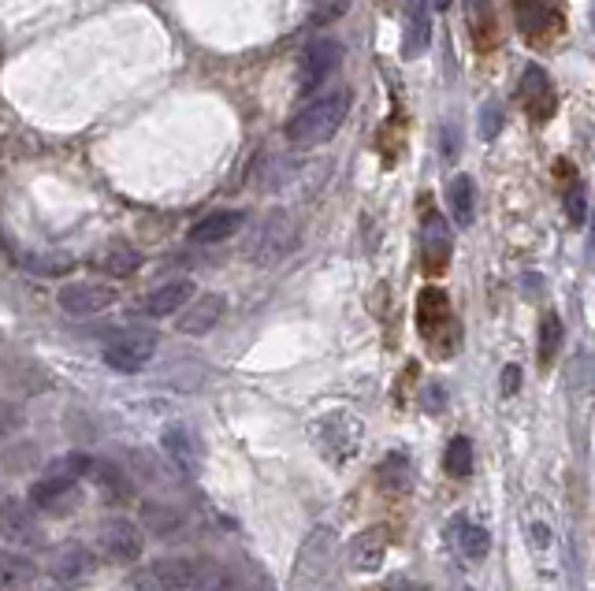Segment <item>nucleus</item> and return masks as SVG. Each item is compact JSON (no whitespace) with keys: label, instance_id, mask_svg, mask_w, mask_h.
Returning a JSON list of instances; mask_svg holds the SVG:
<instances>
[{"label":"nucleus","instance_id":"f257e3e1","mask_svg":"<svg viewBox=\"0 0 595 591\" xmlns=\"http://www.w3.org/2000/svg\"><path fill=\"white\" fill-rule=\"evenodd\" d=\"M346 112H350V90L335 86V90L317 93L313 101H305L291 119H287V142L294 149H313V145L331 142L339 127H343Z\"/></svg>","mask_w":595,"mask_h":591},{"label":"nucleus","instance_id":"f03ea898","mask_svg":"<svg viewBox=\"0 0 595 591\" xmlns=\"http://www.w3.org/2000/svg\"><path fill=\"white\" fill-rule=\"evenodd\" d=\"M294 246H298V227H294V220L287 212L279 209V212H268L265 220L257 224L246 253H250L253 264H279L283 257H291Z\"/></svg>","mask_w":595,"mask_h":591},{"label":"nucleus","instance_id":"7ed1b4c3","mask_svg":"<svg viewBox=\"0 0 595 591\" xmlns=\"http://www.w3.org/2000/svg\"><path fill=\"white\" fill-rule=\"evenodd\" d=\"M343 64V45L335 38H317L305 45L298 60V97H313L324 82L335 75V67Z\"/></svg>","mask_w":595,"mask_h":591},{"label":"nucleus","instance_id":"20e7f679","mask_svg":"<svg viewBox=\"0 0 595 591\" xmlns=\"http://www.w3.org/2000/svg\"><path fill=\"white\" fill-rule=\"evenodd\" d=\"M153 354H157V335L146 328H131L123 331V335H116V339L105 346V361L108 368H116V372H142V368L153 361Z\"/></svg>","mask_w":595,"mask_h":591},{"label":"nucleus","instance_id":"39448f33","mask_svg":"<svg viewBox=\"0 0 595 591\" xmlns=\"http://www.w3.org/2000/svg\"><path fill=\"white\" fill-rule=\"evenodd\" d=\"M116 298L119 290L108 283H67L56 294V302L67 316H97L105 313L108 305H116Z\"/></svg>","mask_w":595,"mask_h":591},{"label":"nucleus","instance_id":"423d86ee","mask_svg":"<svg viewBox=\"0 0 595 591\" xmlns=\"http://www.w3.org/2000/svg\"><path fill=\"white\" fill-rule=\"evenodd\" d=\"M97 539H101V551H105L108 558H116V562H134V558L142 554V547H146V539H142L138 525L127 521V517H112V521H105Z\"/></svg>","mask_w":595,"mask_h":591},{"label":"nucleus","instance_id":"0eeeda50","mask_svg":"<svg viewBox=\"0 0 595 591\" xmlns=\"http://www.w3.org/2000/svg\"><path fill=\"white\" fill-rule=\"evenodd\" d=\"M402 19H406V41H402V56L417 60L428 53L432 45V8L428 0H402Z\"/></svg>","mask_w":595,"mask_h":591},{"label":"nucleus","instance_id":"6e6552de","mask_svg":"<svg viewBox=\"0 0 595 591\" xmlns=\"http://www.w3.org/2000/svg\"><path fill=\"white\" fill-rule=\"evenodd\" d=\"M384 554H387V528L376 525V528L357 532V536L350 539L346 562H350V569H357V573H376V569L384 565Z\"/></svg>","mask_w":595,"mask_h":591},{"label":"nucleus","instance_id":"1a4fd4ad","mask_svg":"<svg viewBox=\"0 0 595 591\" xmlns=\"http://www.w3.org/2000/svg\"><path fill=\"white\" fill-rule=\"evenodd\" d=\"M146 580H153V584L164 591H186L198 584V565L190 562V558H179V554L157 558V562H149Z\"/></svg>","mask_w":595,"mask_h":591},{"label":"nucleus","instance_id":"9d476101","mask_svg":"<svg viewBox=\"0 0 595 591\" xmlns=\"http://www.w3.org/2000/svg\"><path fill=\"white\" fill-rule=\"evenodd\" d=\"M421 250H424V268H428L432 276H439L450 261V231H447V224H443V216H436V212L424 216Z\"/></svg>","mask_w":595,"mask_h":591},{"label":"nucleus","instance_id":"9b49d317","mask_svg":"<svg viewBox=\"0 0 595 591\" xmlns=\"http://www.w3.org/2000/svg\"><path fill=\"white\" fill-rule=\"evenodd\" d=\"M242 224H246V212H235V209L209 212V216H201L198 224L190 227V242H198V246H216V242H227L231 235H238V227Z\"/></svg>","mask_w":595,"mask_h":591},{"label":"nucleus","instance_id":"f8f14e48","mask_svg":"<svg viewBox=\"0 0 595 591\" xmlns=\"http://www.w3.org/2000/svg\"><path fill=\"white\" fill-rule=\"evenodd\" d=\"M220 316H224V298L220 294H205V298L190 302L179 313V331L183 335H209L220 324Z\"/></svg>","mask_w":595,"mask_h":591},{"label":"nucleus","instance_id":"ddd939ff","mask_svg":"<svg viewBox=\"0 0 595 591\" xmlns=\"http://www.w3.org/2000/svg\"><path fill=\"white\" fill-rule=\"evenodd\" d=\"M190 298H194V283H190V279H172V283H164V287H157L153 294H149L146 313L149 316H172V313H179V309H186Z\"/></svg>","mask_w":595,"mask_h":591},{"label":"nucleus","instance_id":"4468645a","mask_svg":"<svg viewBox=\"0 0 595 591\" xmlns=\"http://www.w3.org/2000/svg\"><path fill=\"white\" fill-rule=\"evenodd\" d=\"M71 491H75V476L64 469V473L45 476V480H38V484L30 487V502L38 510H60L64 502H71Z\"/></svg>","mask_w":595,"mask_h":591},{"label":"nucleus","instance_id":"2eb2a0df","mask_svg":"<svg viewBox=\"0 0 595 591\" xmlns=\"http://www.w3.org/2000/svg\"><path fill=\"white\" fill-rule=\"evenodd\" d=\"M160 443H164V450H168V458L179 465V469H186V473H194L198 469V439L186 432V428H179V424H168L164 428V435H160Z\"/></svg>","mask_w":595,"mask_h":591},{"label":"nucleus","instance_id":"dca6fc26","mask_svg":"<svg viewBox=\"0 0 595 591\" xmlns=\"http://www.w3.org/2000/svg\"><path fill=\"white\" fill-rule=\"evenodd\" d=\"M450 320V302L447 294L439 287H428L417 302V328H421L424 339H436V324H447Z\"/></svg>","mask_w":595,"mask_h":591},{"label":"nucleus","instance_id":"f3484780","mask_svg":"<svg viewBox=\"0 0 595 591\" xmlns=\"http://www.w3.org/2000/svg\"><path fill=\"white\" fill-rule=\"evenodd\" d=\"M447 205H450V216H454V224L458 227H469L476 216V186L469 175H454L447 186Z\"/></svg>","mask_w":595,"mask_h":591},{"label":"nucleus","instance_id":"a211bd4d","mask_svg":"<svg viewBox=\"0 0 595 591\" xmlns=\"http://www.w3.org/2000/svg\"><path fill=\"white\" fill-rule=\"evenodd\" d=\"M93 480L97 487L105 491L108 502H123L131 499V480L119 473V465H108V461H97V469H93Z\"/></svg>","mask_w":595,"mask_h":591},{"label":"nucleus","instance_id":"6ab92c4d","mask_svg":"<svg viewBox=\"0 0 595 591\" xmlns=\"http://www.w3.org/2000/svg\"><path fill=\"white\" fill-rule=\"evenodd\" d=\"M547 15H551L547 0H517V27H521V34L529 41H536L543 34Z\"/></svg>","mask_w":595,"mask_h":591},{"label":"nucleus","instance_id":"aec40b11","mask_svg":"<svg viewBox=\"0 0 595 591\" xmlns=\"http://www.w3.org/2000/svg\"><path fill=\"white\" fill-rule=\"evenodd\" d=\"M454 528H458V543H462V554H465V558H469V562H484V558H488V551H491L488 528L465 525L462 517L454 521Z\"/></svg>","mask_w":595,"mask_h":591},{"label":"nucleus","instance_id":"412c9836","mask_svg":"<svg viewBox=\"0 0 595 591\" xmlns=\"http://www.w3.org/2000/svg\"><path fill=\"white\" fill-rule=\"evenodd\" d=\"M443 469H447V476H454V480H462V476L473 473V443H469V435H454V439H450L447 454H443Z\"/></svg>","mask_w":595,"mask_h":591},{"label":"nucleus","instance_id":"4be33fe9","mask_svg":"<svg viewBox=\"0 0 595 591\" xmlns=\"http://www.w3.org/2000/svg\"><path fill=\"white\" fill-rule=\"evenodd\" d=\"M469 8V27H473V38H480L484 45L495 41V8L491 0H465Z\"/></svg>","mask_w":595,"mask_h":591},{"label":"nucleus","instance_id":"5701e85b","mask_svg":"<svg viewBox=\"0 0 595 591\" xmlns=\"http://www.w3.org/2000/svg\"><path fill=\"white\" fill-rule=\"evenodd\" d=\"M558 346H562V320H558V313H547L540 320V365L543 368L555 365Z\"/></svg>","mask_w":595,"mask_h":591},{"label":"nucleus","instance_id":"b1692460","mask_svg":"<svg viewBox=\"0 0 595 591\" xmlns=\"http://www.w3.org/2000/svg\"><path fill=\"white\" fill-rule=\"evenodd\" d=\"M101 268H105L108 276H131V272H138V268H142V253L119 242V246H112V250L101 257Z\"/></svg>","mask_w":595,"mask_h":591},{"label":"nucleus","instance_id":"393cba45","mask_svg":"<svg viewBox=\"0 0 595 591\" xmlns=\"http://www.w3.org/2000/svg\"><path fill=\"white\" fill-rule=\"evenodd\" d=\"M380 484L387 491H406L410 487V461H406V454H387L380 461Z\"/></svg>","mask_w":595,"mask_h":591},{"label":"nucleus","instance_id":"a878e982","mask_svg":"<svg viewBox=\"0 0 595 591\" xmlns=\"http://www.w3.org/2000/svg\"><path fill=\"white\" fill-rule=\"evenodd\" d=\"M0 580H4V588H19V584H30V580H34V565H30V558L8 554V558L0 562Z\"/></svg>","mask_w":595,"mask_h":591},{"label":"nucleus","instance_id":"bb28decb","mask_svg":"<svg viewBox=\"0 0 595 591\" xmlns=\"http://www.w3.org/2000/svg\"><path fill=\"white\" fill-rule=\"evenodd\" d=\"M86 573H90V558H86L82 551L60 554V562H56V577L64 580V584H79Z\"/></svg>","mask_w":595,"mask_h":591},{"label":"nucleus","instance_id":"cd10ccee","mask_svg":"<svg viewBox=\"0 0 595 591\" xmlns=\"http://www.w3.org/2000/svg\"><path fill=\"white\" fill-rule=\"evenodd\" d=\"M350 4L354 0H313V27H331V23H339L346 12H350Z\"/></svg>","mask_w":595,"mask_h":591},{"label":"nucleus","instance_id":"c85d7f7f","mask_svg":"<svg viewBox=\"0 0 595 591\" xmlns=\"http://www.w3.org/2000/svg\"><path fill=\"white\" fill-rule=\"evenodd\" d=\"M566 216H569V224L573 227H581L584 216H588V194H584L581 183H573L566 190Z\"/></svg>","mask_w":595,"mask_h":591},{"label":"nucleus","instance_id":"c756f323","mask_svg":"<svg viewBox=\"0 0 595 591\" xmlns=\"http://www.w3.org/2000/svg\"><path fill=\"white\" fill-rule=\"evenodd\" d=\"M499 131H503V105H484V112H480V134L484 138H499Z\"/></svg>","mask_w":595,"mask_h":591},{"label":"nucleus","instance_id":"7c9ffc66","mask_svg":"<svg viewBox=\"0 0 595 591\" xmlns=\"http://www.w3.org/2000/svg\"><path fill=\"white\" fill-rule=\"evenodd\" d=\"M27 268H34L38 276H64V272H71V261H67V257H45V261L30 257Z\"/></svg>","mask_w":595,"mask_h":591},{"label":"nucleus","instance_id":"2f4dec72","mask_svg":"<svg viewBox=\"0 0 595 591\" xmlns=\"http://www.w3.org/2000/svg\"><path fill=\"white\" fill-rule=\"evenodd\" d=\"M521 387V368L517 365H506L503 368V394H514Z\"/></svg>","mask_w":595,"mask_h":591},{"label":"nucleus","instance_id":"473e14b6","mask_svg":"<svg viewBox=\"0 0 595 591\" xmlns=\"http://www.w3.org/2000/svg\"><path fill=\"white\" fill-rule=\"evenodd\" d=\"M532 539H536L540 547H547V528H543V525H532Z\"/></svg>","mask_w":595,"mask_h":591},{"label":"nucleus","instance_id":"72a5a7b5","mask_svg":"<svg viewBox=\"0 0 595 591\" xmlns=\"http://www.w3.org/2000/svg\"><path fill=\"white\" fill-rule=\"evenodd\" d=\"M447 4H450V0H436V8H443V12H447Z\"/></svg>","mask_w":595,"mask_h":591},{"label":"nucleus","instance_id":"f704fd0d","mask_svg":"<svg viewBox=\"0 0 595 591\" xmlns=\"http://www.w3.org/2000/svg\"><path fill=\"white\" fill-rule=\"evenodd\" d=\"M588 19H592V27H595V8H592V15H588Z\"/></svg>","mask_w":595,"mask_h":591}]
</instances>
